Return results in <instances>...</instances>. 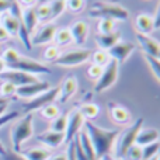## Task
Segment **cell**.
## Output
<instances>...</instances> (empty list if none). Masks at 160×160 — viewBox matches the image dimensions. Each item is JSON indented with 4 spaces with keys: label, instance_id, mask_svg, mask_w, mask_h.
Returning <instances> with one entry per match:
<instances>
[{
    "label": "cell",
    "instance_id": "obj_1",
    "mask_svg": "<svg viewBox=\"0 0 160 160\" xmlns=\"http://www.w3.org/2000/svg\"><path fill=\"white\" fill-rule=\"evenodd\" d=\"M83 127L93 143L96 160H100L105 155H111V150H112L117 138L119 135L118 129H104V128L97 127L91 121H84Z\"/></svg>",
    "mask_w": 160,
    "mask_h": 160
},
{
    "label": "cell",
    "instance_id": "obj_2",
    "mask_svg": "<svg viewBox=\"0 0 160 160\" xmlns=\"http://www.w3.org/2000/svg\"><path fill=\"white\" fill-rule=\"evenodd\" d=\"M88 16L91 18H111L114 21H127L129 13L118 3L96 2L88 8Z\"/></svg>",
    "mask_w": 160,
    "mask_h": 160
},
{
    "label": "cell",
    "instance_id": "obj_3",
    "mask_svg": "<svg viewBox=\"0 0 160 160\" xmlns=\"http://www.w3.org/2000/svg\"><path fill=\"white\" fill-rule=\"evenodd\" d=\"M34 117L32 114H25L22 118H20L16 124L11 127V146H13V152L20 153L21 152V146L25 141L32 136L34 133Z\"/></svg>",
    "mask_w": 160,
    "mask_h": 160
},
{
    "label": "cell",
    "instance_id": "obj_4",
    "mask_svg": "<svg viewBox=\"0 0 160 160\" xmlns=\"http://www.w3.org/2000/svg\"><path fill=\"white\" fill-rule=\"evenodd\" d=\"M143 122L145 119L143 118H138L132 125L124 129L121 133L118 135L117 138V145H115V156L118 159H122L124 155L127 153V150L129 149L131 146L135 145V141H136V136H138L139 131L142 129L143 127Z\"/></svg>",
    "mask_w": 160,
    "mask_h": 160
},
{
    "label": "cell",
    "instance_id": "obj_5",
    "mask_svg": "<svg viewBox=\"0 0 160 160\" xmlns=\"http://www.w3.org/2000/svg\"><path fill=\"white\" fill-rule=\"evenodd\" d=\"M7 69L13 70H20L24 73H30V75H41V73H51V69L48 66H45L44 63L38 61H34L31 58H25V56L18 55L13 62L7 65Z\"/></svg>",
    "mask_w": 160,
    "mask_h": 160
},
{
    "label": "cell",
    "instance_id": "obj_6",
    "mask_svg": "<svg viewBox=\"0 0 160 160\" xmlns=\"http://www.w3.org/2000/svg\"><path fill=\"white\" fill-rule=\"evenodd\" d=\"M118 70H119V63L111 59L104 68H102V73L98 78V80L94 84V90L96 93H102L104 90L110 88L118 79Z\"/></svg>",
    "mask_w": 160,
    "mask_h": 160
},
{
    "label": "cell",
    "instance_id": "obj_7",
    "mask_svg": "<svg viewBox=\"0 0 160 160\" xmlns=\"http://www.w3.org/2000/svg\"><path fill=\"white\" fill-rule=\"evenodd\" d=\"M91 51L90 49H75V51H69L66 53H62L53 63L58 66H66V68H72V66H79V65L84 63L90 59Z\"/></svg>",
    "mask_w": 160,
    "mask_h": 160
},
{
    "label": "cell",
    "instance_id": "obj_8",
    "mask_svg": "<svg viewBox=\"0 0 160 160\" xmlns=\"http://www.w3.org/2000/svg\"><path fill=\"white\" fill-rule=\"evenodd\" d=\"M58 94H59V87H51L49 90L41 93L39 96H37L35 98L31 100L30 102H27V104L24 105V108H22V111H24L25 114H31L32 111L41 110L45 105L52 104L53 101H56V100H58Z\"/></svg>",
    "mask_w": 160,
    "mask_h": 160
},
{
    "label": "cell",
    "instance_id": "obj_9",
    "mask_svg": "<svg viewBox=\"0 0 160 160\" xmlns=\"http://www.w3.org/2000/svg\"><path fill=\"white\" fill-rule=\"evenodd\" d=\"M0 79H2L3 82L11 83V84H14L16 87H21V86L38 82L37 76L30 75V73L20 72V70H13V69H6L3 73H0Z\"/></svg>",
    "mask_w": 160,
    "mask_h": 160
},
{
    "label": "cell",
    "instance_id": "obj_10",
    "mask_svg": "<svg viewBox=\"0 0 160 160\" xmlns=\"http://www.w3.org/2000/svg\"><path fill=\"white\" fill-rule=\"evenodd\" d=\"M83 125H84V118L79 112V110H73L68 115V125L66 131H65V143H70L78 136V133L82 131Z\"/></svg>",
    "mask_w": 160,
    "mask_h": 160
},
{
    "label": "cell",
    "instance_id": "obj_11",
    "mask_svg": "<svg viewBox=\"0 0 160 160\" xmlns=\"http://www.w3.org/2000/svg\"><path fill=\"white\" fill-rule=\"evenodd\" d=\"M51 84L48 82H42V80H38L35 83H30V84L21 86V87H17L16 90V96L18 98H35L37 96H39L41 93L49 90Z\"/></svg>",
    "mask_w": 160,
    "mask_h": 160
},
{
    "label": "cell",
    "instance_id": "obj_12",
    "mask_svg": "<svg viewBox=\"0 0 160 160\" xmlns=\"http://www.w3.org/2000/svg\"><path fill=\"white\" fill-rule=\"evenodd\" d=\"M56 25L53 22H47L42 24L38 30L34 31V34L31 35V45H45L49 44L51 41H53V37L56 32Z\"/></svg>",
    "mask_w": 160,
    "mask_h": 160
},
{
    "label": "cell",
    "instance_id": "obj_13",
    "mask_svg": "<svg viewBox=\"0 0 160 160\" xmlns=\"http://www.w3.org/2000/svg\"><path fill=\"white\" fill-rule=\"evenodd\" d=\"M133 51H135V45L131 44V42H118L111 49H108L107 52H108L110 59L118 62V63H122Z\"/></svg>",
    "mask_w": 160,
    "mask_h": 160
},
{
    "label": "cell",
    "instance_id": "obj_14",
    "mask_svg": "<svg viewBox=\"0 0 160 160\" xmlns=\"http://www.w3.org/2000/svg\"><path fill=\"white\" fill-rule=\"evenodd\" d=\"M78 91V79L75 78L73 75L65 78V80L62 82L61 87H59V94H58V101L59 102H68L75 93Z\"/></svg>",
    "mask_w": 160,
    "mask_h": 160
},
{
    "label": "cell",
    "instance_id": "obj_15",
    "mask_svg": "<svg viewBox=\"0 0 160 160\" xmlns=\"http://www.w3.org/2000/svg\"><path fill=\"white\" fill-rule=\"evenodd\" d=\"M37 141L41 142L45 148L48 149H56L59 148L62 143H65V133L61 132H55V131H45V132L39 133L37 136Z\"/></svg>",
    "mask_w": 160,
    "mask_h": 160
},
{
    "label": "cell",
    "instance_id": "obj_16",
    "mask_svg": "<svg viewBox=\"0 0 160 160\" xmlns=\"http://www.w3.org/2000/svg\"><path fill=\"white\" fill-rule=\"evenodd\" d=\"M108 112L110 117L115 124L118 125H127L131 119V112L121 104H117V102H108Z\"/></svg>",
    "mask_w": 160,
    "mask_h": 160
},
{
    "label": "cell",
    "instance_id": "obj_17",
    "mask_svg": "<svg viewBox=\"0 0 160 160\" xmlns=\"http://www.w3.org/2000/svg\"><path fill=\"white\" fill-rule=\"evenodd\" d=\"M70 30V34H72V38H73V42L76 45H83L86 41H87V37H88V24L86 21H82V20H78L75 21L72 25L69 27Z\"/></svg>",
    "mask_w": 160,
    "mask_h": 160
},
{
    "label": "cell",
    "instance_id": "obj_18",
    "mask_svg": "<svg viewBox=\"0 0 160 160\" xmlns=\"http://www.w3.org/2000/svg\"><path fill=\"white\" fill-rule=\"evenodd\" d=\"M135 28H136V34L150 35L152 31L155 30V18H153V16L146 13H139L135 18Z\"/></svg>",
    "mask_w": 160,
    "mask_h": 160
},
{
    "label": "cell",
    "instance_id": "obj_19",
    "mask_svg": "<svg viewBox=\"0 0 160 160\" xmlns=\"http://www.w3.org/2000/svg\"><path fill=\"white\" fill-rule=\"evenodd\" d=\"M22 22V18H17V17L11 16L10 13H3L0 14V25L6 30V32L10 37H17L18 35L20 25Z\"/></svg>",
    "mask_w": 160,
    "mask_h": 160
},
{
    "label": "cell",
    "instance_id": "obj_20",
    "mask_svg": "<svg viewBox=\"0 0 160 160\" xmlns=\"http://www.w3.org/2000/svg\"><path fill=\"white\" fill-rule=\"evenodd\" d=\"M136 39H138L139 45L142 47V49L145 51V55L158 58L160 52V44L156 41L155 38H152L150 35H142V34H136Z\"/></svg>",
    "mask_w": 160,
    "mask_h": 160
},
{
    "label": "cell",
    "instance_id": "obj_21",
    "mask_svg": "<svg viewBox=\"0 0 160 160\" xmlns=\"http://www.w3.org/2000/svg\"><path fill=\"white\" fill-rule=\"evenodd\" d=\"M121 39V32L119 31H114L111 34H97L96 35V42L98 45L100 49L108 51L114 47L115 44H118Z\"/></svg>",
    "mask_w": 160,
    "mask_h": 160
},
{
    "label": "cell",
    "instance_id": "obj_22",
    "mask_svg": "<svg viewBox=\"0 0 160 160\" xmlns=\"http://www.w3.org/2000/svg\"><path fill=\"white\" fill-rule=\"evenodd\" d=\"M160 138V132L155 128H146V129H141L136 136V141H135V145L138 146L143 148L146 145H150L153 142H158Z\"/></svg>",
    "mask_w": 160,
    "mask_h": 160
},
{
    "label": "cell",
    "instance_id": "obj_23",
    "mask_svg": "<svg viewBox=\"0 0 160 160\" xmlns=\"http://www.w3.org/2000/svg\"><path fill=\"white\" fill-rule=\"evenodd\" d=\"M24 160H48L51 156V150L48 148H30L21 150L18 153Z\"/></svg>",
    "mask_w": 160,
    "mask_h": 160
},
{
    "label": "cell",
    "instance_id": "obj_24",
    "mask_svg": "<svg viewBox=\"0 0 160 160\" xmlns=\"http://www.w3.org/2000/svg\"><path fill=\"white\" fill-rule=\"evenodd\" d=\"M21 18H22V24H24L25 30L28 31V34H30V35H32L34 31L37 30V25H38V18H37V14H35V8H34V6H32V7L22 8Z\"/></svg>",
    "mask_w": 160,
    "mask_h": 160
},
{
    "label": "cell",
    "instance_id": "obj_25",
    "mask_svg": "<svg viewBox=\"0 0 160 160\" xmlns=\"http://www.w3.org/2000/svg\"><path fill=\"white\" fill-rule=\"evenodd\" d=\"M76 141H78V143L80 145V148H82V150L84 152V155L87 156L90 160H96V152H94V148H93V143H91L90 138H88V135L86 133V131H80L78 133V136H76Z\"/></svg>",
    "mask_w": 160,
    "mask_h": 160
},
{
    "label": "cell",
    "instance_id": "obj_26",
    "mask_svg": "<svg viewBox=\"0 0 160 160\" xmlns=\"http://www.w3.org/2000/svg\"><path fill=\"white\" fill-rule=\"evenodd\" d=\"M53 42L58 48H63V47H69L73 42L72 34H70L69 28H59L56 30L55 37H53Z\"/></svg>",
    "mask_w": 160,
    "mask_h": 160
},
{
    "label": "cell",
    "instance_id": "obj_27",
    "mask_svg": "<svg viewBox=\"0 0 160 160\" xmlns=\"http://www.w3.org/2000/svg\"><path fill=\"white\" fill-rule=\"evenodd\" d=\"M79 112L82 114V117L84 118V121H91L93 118H96L100 112V108L97 104H93V102H86L82 107L78 108Z\"/></svg>",
    "mask_w": 160,
    "mask_h": 160
},
{
    "label": "cell",
    "instance_id": "obj_28",
    "mask_svg": "<svg viewBox=\"0 0 160 160\" xmlns=\"http://www.w3.org/2000/svg\"><path fill=\"white\" fill-rule=\"evenodd\" d=\"M66 10V2L65 0H51L49 2V22L56 20L63 11Z\"/></svg>",
    "mask_w": 160,
    "mask_h": 160
},
{
    "label": "cell",
    "instance_id": "obj_29",
    "mask_svg": "<svg viewBox=\"0 0 160 160\" xmlns=\"http://www.w3.org/2000/svg\"><path fill=\"white\" fill-rule=\"evenodd\" d=\"M90 59H91V62H93V65H97V66H101V68H104L105 65L111 61L110 56H108V52L107 51H102V49L91 52Z\"/></svg>",
    "mask_w": 160,
    "mask_h": 160
},
{
    "label": "cell",
    "instance_id": "obj_30",
    "mask_svg": "<svg viewBox=\"0 0 160 160\" xmlns=\"http://www.w3.org/2000/svg\"><path fill=\"white\" fill-rule=\"evenodd\" d=\"M159 150H160V142L159 141L143 146L142 148V160H150V159L156 158Z\"/></svg>",
    "mask_w": 160,
    "mask_h": 160
},
{
    "label": "cell",
    "instance_id": "obj_31",
    "mask_svg": "<svg viewBox=\"0 0 160 160\" xmlns=\"http://www.w3.org/2000/svg\"><path fill=\"white\" fill-rule=\"evenodd\" d=\"M66 125H68V115L66 114H59V115L56 117L55 119H52V122H51V131L65 133Z\"/></svg>",
    "mask_w": 160,
    "mask_h": 160
},
{
    "label": "cell",
    "instance_id": "obj_32",
    "mask_svg": "<svg viewBox=\"0 0 160 160\" xmlns=\"http://www.w3.org/2000/svg\"><path fill=\"white\" fill-rule=\"evenodd\" d=\"M39 114H41L44 118H47V119H55L56 117L61 114V110H59V107L56 104H48V105H45V107H42L41 110H39Z\"/></svg>",
    "mask_w": 160,
    "mask_h": 160
},
{
    "label": "cell",
    "instance_id": "obj_33",
    "mask_svg": "<svg viewBox=\"0 0 160 160\" xmlns=\"http://www.w3.org/2000/svg\"><path fill=\"white\" fill-rule=\"evenodd\" d=\"M97 27H98V34H111L115 31V21L111 18H100Z\"/></svg>",
    "mask_w": 160,
    "mask_h": 160
},
{
    "label": "cell",
    "instance_id": "obj_34",
    "mask_svg": "<svg viewBox=\"0 0 160 160\" xmlns=\"http://www.w3.org/2000/svg\"><path fill=\"white\" fill-rule=\"evenodd\" d=\"M61 56V51L56 45H49L45 48L44 53H42V59L47 62H55L56 59Z\"/></svg>",
    "mask_w": 160,
    "mask_h": 160
},
{
    "label": "cell",
    "instance_id": "obj_35",
    "mask_svg": "<svg viewBox=\"0 0 160 160\" xmlns=\"http://www.w3.org/2000/svg\"><path fill=\"white\" fill-rule=\"evenodd\" d=\"M16 90H17V87L14 84H11V83H8V82H3L2 84H0V97H3V98H10V97L16 96Z\"/></svg>",
    "mask_w": 160,
    "mask_h": 160
},
{
    "label": "cell",
    "instance_id": "obj_36",
    "mask_svg": "<svg viewBox=\"0 0 160 160\" xmlns=\"http://www.w3.org/2000/svg\"><path fill=\"white\" fill-rule=\"evenodd\" d=\"M125 160H142V148L138 145H133L127 150V153L124 155Z\"/></svg>",
    "mask_w": 160,
    "mask_h": 160
},
{
    "label": "cell",
    "instance_id": "obj_37",
    "mask_svg": "<svg viewBox=\"0 0 160 160\" xmlns=\"http://www.w3.org/2000/svg\"><path fill=\"white\" fill-rule=\"evenodd\" d=\"M65 2H66V8L72 13H80L86 4L84 0H65Z\"/></svg>",
    "mask_w": 160,
    "mask_h": 160
},
{
    "label": "cell",
    "instance_id": "obj_38",
    "mask_svg": "<svg viewBox=\"0 0 160 160\" xmlns=\"http://www.w3.org/2000/svg\"><path fill=\"white\" fill-rule=\"evenodd\" d=\"M145 59H146L148 65L150 66L152 72L155 73V76L160 80V61H159L158 58H153V56H148V55H145Z\"/></svg>",
    "mask_w": 160,
    "mask_h": 160
},
{
    "label": "cell",
    "instance_id": "obj_39",
    "mask_svg": "<svg viewBox=\"0 0 160 160\" xmlns=\"http://www.w3.org/2000/svg\"><path fill=\"white\" fill-rule=\"evenodd\" d=\"M101 73H102V68L97 66V65H93V63H91L90 66H88V69H87V76L91 80H96V82L98 80L100 76H101Z\"/></svg>",
    "mask_w": 160,
    "mask_h": 160
},
{
    "label": "cell",
    "instance_id": "obj_40",
    "mask_svg": "<svg viewBox=\"0 0 160 160\" xmlns=\"http://www.w3.org/2000/svg\"><path fill=\"white\" fill-rule=\"evenodd\" d=\"M18 115H20V114L17 112V111H11V112L3 114V115L0 117V128H2L3 125L8 124V122H10V121H13V119H16Z\"/></svg>",
    "mask_w": 160,
    "mask_h": 160
},
{
    "label": "cell",
    "instance_id": "obj_41",
    "mask_svg": "<svg viewBox=\"0 0 160 160\" xmlns=\"http://www.w3.org/2000/svg\"><path fill=\"white\" fill-rule=\"evenodd\" d=\"M75 153H76V160H90L84 155V152L82 150V148H80V145L78 143L76 139H75Z\"/></svg>",
    "mask_w": 160,
    "mask_h": 160
},
{
    "label": "cell",
    "instance_id": "obj_42",
    "mask_svg": "<svg viewBox=\"0 0 160 160\" xmlns=\"http://www.w3.org/2000/svg\"><path fill=\"white\" fill-rule=\"evenodd\" d=\"M68 160H76V153H75V139L70 143H68V150H66Z\"/></svg>",
    "mask_w": 160,
    "mask_h": 160
},
{
    "label": "cell",
    "instance_id": "obj_43",
    "mask_svg": "<svg viewBox=\"0 0 160 160\" xmlns=\"http://www.w3.org/2000/svg\"><path fill=\"white\" fill-rule=\"evenodd\" d=\"M11 2L13 0H0V14L7 13L11 7Z\"/></svg>",
    "mask_w": 160,
    "mask_h": 160
},
{
    "label": "cell",
    "instance_id": "obj_44",
    "mask_svg": "<svg viewBox=\"0 0 160 160\" xmlns=\"http://www.w3.org/2000/svg\"><path fill=\"white\" fill-rule=\"evenodd\" d=\"M2 160H24V159L16 152H6V155L2 156Z\"/></svg>",
    "mask_w": 160,
    "mask_h": 160
},
{
    "label": "cell",
    "instance_id": "obj_45",
    "mask_svg": "<svg viewBox=\"0 0 160 160\" xmlns=\"http://www.w3.org/2000/svg\"><path fill=\"white\" fill-rule=\"evenodd\" d=\"M20 6H24V8L27 7H32V6L37 4V0H17Z\"/></svg>",
    "mask_w": 160,
    "mask_h": 160
},
{
    "label": "cell",
    "instance_id": "obj_46",
    "mask_svg": "<svg viewBox=\"0 0 160 160\" xmlns=\"http://www.w3.org/2000/svg\"><path fill=\"white\" fill-rule=\"evenodd\" d=\"M153 18H155V30H158V28H160V3L158 6V10H156V14L153 16Z\"/></svg>",
    "mask_w": 160,
    "mask_h": 160
},
{
    "label": "cell",
    "instance_id": "obj_47",
    "mask_svg": "<svg viewBox=\"0 0 160 160\" xmlns=\"http://www.w3.org/2000/svg\"><path fill=\"white\" fill-rule=\"evenodd\" d=\"M8 39H10V35H8V34L6 32L4 28H3L2 25H0V44H2V42L8 41Z\"/></svg>",
    "mask_w": 160,
    "mask_h": 160
},
{
    "label": "cell",
    "instance_id": "obj_48",
    "mask_svg": "<svg viewBox=\"0 0 160 160\" xmlns=\"http://www.w3.org/2000/svg\"><path fill=\"white\" fill-rule=\"evenodd\" d=\"M48 160H68L66 153H56V155H51Z\"/></svg>",
    "mask_w": 160,
    "mask_h": 160
},
{
    "label": "cell",
    "instance_id": "obj_49",
    "mask_svg": "<svg viewBox=\"0 0 160 160\" xmlns=\"http://www.w3.org/2000/svg\"><path fill=\"white\" fill-rule=\"evenodd\" d=\"M6 69H7V68H6V63H4V61H3V59L0 58V73H3V72H4Z\"/></svg>",
    "mask_w": 160,
    "mask_h": 160
},
{
    "label": "cell",
    "instance_id": "obj_50",
    "mask_svg": "<svg viewBox=\"0 0 160 160\" xmlns=\"http://www.w3.org/2000/svg\"><path fill=\"white\" fill-rule=\"evenodd\" d=\"M6 152H7V150H6L4 145H3L2 142H0V156H4V155H6Z\"/></svg>",
    "mask_w": 160,
    "mask_h": 160
},
{
    "label": "cell",
    "instance_id": "obj_51",
    "mask_svg": "<svg viewBox=\"0 0 160 160\" xmlns=\"http://www.w3.org/2000/svg\"><path fill=\"white\" fill-rule=\"evenodd\" d=\"M100 160H117V158H114V156H111V155H105V156H102Z\"/></svg>",
    "mask_w": 160,
    "mask_h": 160
},
{
    "label": "cell",
    "instance_id": "obj_52",
    "mask_svg": "<svg viewBox=\"0 0 160 160\" xmlns=\"http://www.w3.org/2000/svg\"><path fill=\"white\" fill-rule=\"evenodd\" d=\"M7 98H3V97H0V105H4V104H7Z\"/></svg>",
    "mask_w": 160,
    "mask_h": 160
},
{
    "label": "cell",
    "instance_id": "obj_53",
    "mask_svg": "<svg viewBox=\"0 0 160 160\" xmlns=\"http://www.w3.org/2000/svg\"><path fill=\"white\" fill-rule=\"evenodd\" d=\"M156 160H160V150H159V153H158V156H156Z\"/></svg>",
    "mask_w": 160,
    "mask_h": 160
},
{
    "label": "cell",
    "instance_id": "obj_54",
    "mask_svg": "<svg viewBox=\"0 0 160 160\" xmlns=\"http://www.w3.org/2000/svg\"><path fill=\"white\" fill-rule=\"evenodd\" d=\"M118 2H121V0H112V3H118Z\"/></svg>",
    "mask_w": 160,
    "mask_h": 160
},
{
    "label": "cell",
    "instance_id": "obj_55",
    "mask_svg": "<svg viewBox=\"0 0 160 160\" xmlns=\"http://www.w3.org/2000/svg\"><path fill=\"white\" fill-rule=\"evenodd\" d=\"M158 59H159V61H160V52H159V56H158Z\"/></svg>",
    "mask_w": 160,
    "mask_h": 160
},
{
    "label": "cell",
    "instance_id": "obj_56",
    "mask_svg": "<svg viewBox=\"0 0 160 160\" xmlns=\"http://www.w3.org/2000/svg\"><path fill=\"white\" fill-rule=\"evenodd\" d=\"M150 160H156V158H153V159H150Z\"/></svg>",
    "mask_w": 160,
    "mask_h": 160
}]
</instances>
